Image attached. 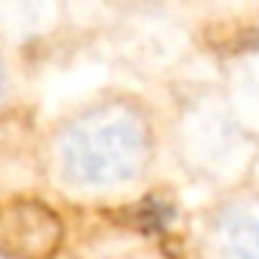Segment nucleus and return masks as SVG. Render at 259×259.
I'll use <instances>...</instances> for the list:
<instances>
[{
  "label": "nucleus",
  "mask_w": 259,
  "mask_h": 259,
  "mask_svg": "<svg viewBox=\"0 0 259 259\" xmlns=\"http://www.w3.org/2000/svg\"><path fill=\"white\" fill-rule=\"evenodd\" d=\"M153 137L131 109L101 106L64 123L45 153L48 181L78 201H109L145 184Z\"/></svg>",
  "instance_id": "f257e3e1"
},
{
  "label": "nucleus",
  "mask_w": 259,
  "mask_h": 259,
  "mask_svg": "<svg viewBox=\"0 0 259 259\" xmlns=\"http://www.w3.org/2000/svg\"><path fill=\"white\" fill-rule=\"evenodd\" d=\"M176 156L192 181L218 187L220 192L251 181V137L231 117L209 109L190 112L176 134Z\"/></svg>",
  "instance_id": "f03ea898"
},
{
  "label": "nucleus",
  "mask_w": 259,
  "mask_h": 259,
  "mask_svg": "<svg viewBox=\"0 0 259 259\" xmlns=\"http://www.w3.org/2000/svg\"><path fill=\"white\" fill-rule=\"evenodd\" d=\"M198 259H259V187L226 190L198 214Z\"/></svg>",
  "instance_id": "7ed1b4c3"
},
{
  "label": "nucleus",
  "mask_w": 259,
  "mask_h": 259,
  "mask_svg": "<svg viewBox=\"0 0 259 259\" xmlns=\"http://www.w3.org/2000/svg\"><path fill=\"white\" fill-rule=\"evenodd\" d=\"M0 245L9 259H53L62 245V220L39 201H12L0 218Z\"/></svg>",
  "instance_id": "20e7f679"
}]
</instances>
